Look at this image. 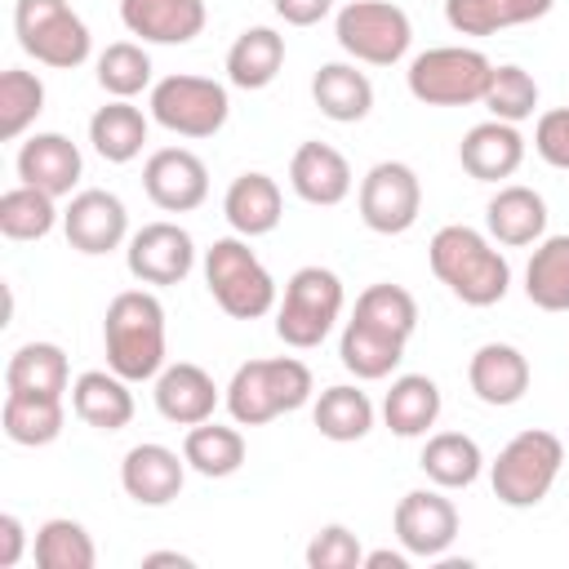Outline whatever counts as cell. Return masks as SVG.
<instances>
[{
    "label": "cell",
    "instance_id": "cell-1",
    "mask_svg": "<svg viewBox=\"0 0 569 569\" xmlns=\"http://www.w3.org/2000/svg\"><path fill=\"white\" fill-rule=\"evenodd\" d=\"M427 262H431L436 280L467 307H493L511 289V267H507L498 240L467 222L440 227L427 244Z\"/></svg>",
    "mask_w": 569,
    "mask_h": 569
},
{
    "label": "cell",
    "instance_id": "cell-2",
    "mask_svg": "<svg viewBox=\"0 0 569 569\" xmlns=\"http://www.w3.org/2000/svg\"><path fill=\"white\" fill-rule=\"evenodd\" d=\"M102 351L107 369L129 382H147L164 369V307L151 289H124L107 302Z\"/></svg>",
    "mask_w": 569,
    "mask_h": 569
},
{
    "label": "cell",
    "instance_id": "cell-3",
    "mask_svg": "<svg viewBox=\"0 0 569 569\" xmlns=\"http://www.w3.org/2000/svg\"><path fill=\"white\" fill-rule=\"evenodd\" d=\"M311 391H316V378L302 360L271 356V360H244L231 373L222 400H227V413L236 427H262L280 413L302 409L311 400Z\"/></svg>",
    "mask_w": 569,
    "mask_h": 569
},
{
    "label": "cell",
    "instance_id": "cell-4",
    "mask_svg": "<svg viewBox=\"0 0 569 569\" xmlns=\"http://www.w3.org/2000/svg\"><path fill=\"white\" fill-rule=\"evenodd\" d=\"M204 284H209V298L231 320H258L280 302L276 276L262 267V258L249 249L244 236H222L204 249Z\"/></svg>",
    "mask_w": 569,
    "mask_h": 569
},
{
    "label": "cell",
    "instance_id": "cell-5",
    "mask_svg": "<svg viewBox=\"0 0 569 569\" xmlns=\"http://www.w3.org/2000/svg\"><path fill=\"white\" fill-rule=\"evenodd\" d=\"M560 467H565V445H560V436H556V431H542V427H529V431L511 436V440L498 449V458L489 462L493 498H498L502 507H516V511L538 507V502L551 493Z\"/></svg>",
    "mask_w": 569,
    "mask_h": 569
},
{
    "label": "cell",
    "instance_id": "cell-6",
    "mask_svg": "<svg viewBox=\"0 0 569 569\" xmlns=\"http://www.w3.org/2000/svg\"><path fill=\"white\" fill-rule=\"evenodd\" d=\"M342 280L329 267H298L284 280V298L276 302V338L293 351H311L329 338L342 316Z\"/></svg>",
    "mask_w": 569,
    "mask_h": 569
},
{
    "label": "cell",
    "instance_id": "cell-7",
    "mask_svg": "<svg viewBox=\"0 0 569 569\" xmlns=\"http://www.w3.org/2000/svg\"><path fill=\"white\" fill-rule=\"evenodd\" d=\"M489 76H493V62L480 49L436 44L409 62L405 84L422 107H471V102H485Z\"/></svg>",
    "mask_w": 569,
    "mask_h": 569
},
{
    "label": "cell",
    "instance_id": "cell-8",
    "mask_svg": "<svg viewBox=\"0 0 569 569\" xmlns=\"http://www.w3.org/2000/svg\"><path fill=\"white\" fill-rule=\"evenodd\" d=\"M13 31L22 53H31L40 67L53 71L80 67L93 49L84 18L67 0H13Z\"/></svg>",
    "mask_w": 569,
    "mask_h": 569
},
{
    "label": "cell",
    "instance_id": "cell-9",
    "mask_svg": "<svg viewBox=\"0 0 569 569\" xmlns=\"http://www.w3.org/2000/svg\"><path fill=\"white\" fill-rule=\"evenodd\" d=\"M333 36L347 58L365 67H396L413 44V22L391 0H351L338 9Z\"/></svg>",
    "mask_w": 569,
    "mask_h": 569
},
{
    "label": "cell",
    "instance_id": "cell-10",
    "mask_svg": "<svg viewBox=\"0 0 569 569\" xmlns=\"http://www.w3.org/2000/svg\"><path fill=\"white\" fill-rule=\"evenodd\" d=\"M147 111L160 129H169L178 138H213L231 116V98H227V84H218L209 76L178 71V76H164L151 84Z\"/></svg>",
    "mask_w": 569,
    "mask_h": 569
},
{
    "label": "cell",
    "instance_id": "cell-11",
    "mask_svg": "<svg viewBox=\"0 0 569 569\" xmlns=\"http://www.w3.org/2000/svg\"><path fill=\"white\" fill-rule=\"evenodd\" d=\"M360 222L378 236H405L422 213V182L405 160H378L356 191Z\"/></svg>",
    "mask_w": 569,
    "mask_h": 569
},
{
    "label": "cell",
    "instance_id": "cell-12",
    "mask_svg": "<svg viewBox=\"0 0 569 569\" xmlns=\"http://www.w3.org/2000/svg\"><path fill=\"white\" fill-rule=\"evenodd\" d=\"M124 267H129V276L138 284H156V289L182 284L191 276V267H196V240L178 222H164V218L160 222H147V227H138L129 236Z\"/></svg>",
    "mask_w": 569,
    "mask_h": 569
},
{
    "label": "cell",
    "instance_id": "cell-13",
    "mask_svg": "<svg viewBox=\"0 0 569 569\" xmlns=\"http://www.w3.org/2000/svg\"><path fill=\"white\" fill-rule=\"evenodd\" d=\"M391 529H396V542L418 556V560H440L453 538H458V507L453 498H445V489H409L400 502H396V516H391Z\"/></svg>",
    "mask_w": 569,
    "mask_h": 569
},
{
    "label": "cell",
    "instance_id": "cell-14",
    "mask_svg": "<svg viewBox=\"0 0 569 569\" xmlns=\"http://www.w3.org/2000/svg\"><path fill=\"white\" fill-rule=\"evenodd\" d=\"M62 236L76 253H111L129 240V209L116 191H102V187H84L67 200L62 209Z\"/></svg>",
    "mask_w": 569,
    "mask_h": 569
},
{
    "label": "cell",
    "instance_id": "cell-15",
    "mask_svg": "<svg viewBox=\"0 0 569 569\" xmlns=\"http://www.w3.org/2000/svg\"><path fill=\"white\" fill-rule=\"evenodd\" d=\"M142 191L164 213H191L209 200V169L187 147H160L142 164Z\"/></svg>",
    "mask_w": 569,
    "mask_h": 569
},
{
    "label": "cell",
    "instance_id": "cell-16",
    "mask_svg": "<svg viewBox=\"0 0 569 569\" xmlns=\"http://www.w3.org/2000/svg\"><path fill=\"white\" fill-rule=\"evenodd\" d=\"M187 485V458H178L169 445H133L120 462V489L138 507H169Z\"/></svg>",
    "mask_w": 569,
    "mask_h": 569
},
{
    "label": "cell",
    "instance_id": "cell-17",
    "mask_svg": "<svg viewBox=\"0 0 569 569\" xmlns=\"http://www.w3.org/2000/svg\"><path fill=\"white\" fill-rule=\"evenodd\" d=\"M289 187H293L298 200H307L316 209H333L351 196L356 178H351V164L338 147L311 138L289 156Z\"/></svg>",
    "mask_w": 569,
    "mask_h": 569
},
{
    "label": "cell",
    "instance_id": "cell-18",
    "mask_svg": "<svg viewBox=\"0 0 569 569\" xmlns=\"http://www.w3.org/2000/svg\"><path fill=\"white\" fill-rule=\"evenodd\" d=\"M204 18V0H120V22L142 44H191Z\"/></svg>",
    "mask_w": 569,
    "mask_h": 569
},
{
    "label": "cell",
    "instance_id": "cell-19",
    "mask_svg": "<svg viewBox=\"0 0 569 569\" xmlns=\"http://www.w3.org/2000/svg\"><path fill=\"white\" fill-rule=\"evenodd\" d=\"M529 356L511 342H485L471 351L467 360V382L476 391L480 405H493V409H507L516 400H525L529 391Z\"/></svg>",
    "mask_w": 569,
    "mask_h": 569
},
{
    "label": "cell",
    "instance_id": "cell-20",
    "mask_svg": "<svg viewBox=\"0 0 569 569\" xmlns=\"http://www.w3.org/2000/svg\"><path fill=\"white\" fill-rule=\"evenodd\" d=\"M156 413L164 418V422H173V427H196V422H204V418H213V409H218V382L200 369V365H191V360H178V365H164L160 373H156Z\"/></svg>",
    "mask_w": 569,
    "mask_h": 569
},
{
    "label": "cell",
    "instance_id": "cell-21",
    "mask_svg": "<svg viewBox=\"0 0 569 569\" xmlns=\"http://www.w3.org/2000/svg\"><path fill=\"white\" fill-rule=\"evenodd\" d=\"M458 160L476 182H502L525 164V138H520L516 124L489 116V120H480L462 133Z\"/></svg>",
    "mask_w": 569,
    "mask_h": 569
},
{
    "label": "cell",
    "instance_id": "cell-22",
    "mask_svg": "<svg viewBox=\"0 0 569 569\" xmlns=\"http://www.w3.org/2000/svg\"><path fill=\"white\" fill-rule=\"evenodd\" d=\"M80 173H84V160H80V147L67 133H31L18 147V178L27 187H40V191L62 200V196L76 191Z\"/></svg>",
    "mask_w": 569,
    "mask_h": 569
},
{
    "label": "cell",
    "instance_id": "cell-23",
    "mask_svg": "<svg viewBox=\"0 0 569 569\" xmlns=\"http://www.w3.org/2000/svg\"><path fill=\"white\" fill-rule=\"evenodd\" d=\"M485 227L498 244L507 249H525V244H538L547 236V200L525 187V182H507L489 196L485 204Z\"/></svg>",
    "mask_w": 569,
    "mask_h": 569
},
{
    "label": "cell",
    "instance_id": "cell-24",
    "mask_svg": "<svg viewBox=\"0 0 569 569\" xmlns=\"http://www.w3.org/2000/svg\"><path fill=\"white\" fill-rule=\"evenodd\" d=\"M222 213H227V222H231L236 236L258 240V236H271V231L280 227V218H284V196H280V187H276L271 173L249 169V173L231 178V187H227V196H222Z\"/></svg>",
    "mask_w": 569,
    "mask_h": 569
},
{
    "label": "cell",
    "instance_id": "cell-25",
    "mask_svg": "<svg viewBox=\"0 0 569 569\" xmlns=\"http://www.w3.org/2000/svg\"><path fill=\"white\" fill-rule=\"evenodd\" d=\"M71 409L93 431H120V427H129L133 422L129 378H120L116 369H84L71 382Z\"/></svg>",
    "mask_w": 569,
    "mask_h": 569
},
{
    "label": "cell",
    "instance_id": "cell-26",
    "mask_svg": "<svg viewBox=\"0 0 569 569\" xmlns=\"http://www.w3.org/2000/svg\"><path fill=\"white\" fill-rule=\"evenodd\" d=\"M405 347H409L405 338L351 316L342 325V338H338V360L347 373H356V382H378V378L396 373V365L405 360Z\"/></svg>",
    "mask_w": 569,
    "mask_h": 569
},
{
    "label": "cell",
    "instance_id": "cell-27",
    "mask_svg": "<svg viewBox=\"0 0 569 569\" xmlns=\"http://www.w3.org/2000/svg\"><path fill=\"white\" fill-rule=\"evenodd\" d=\"M147 129H151V116H142V107H133V98H111L107 107H98L89 116V142L107 164L138 160L147 147Z\"/></svg>",
    "mask_w": 569,
    "mask_h": 569
},
{
    "label": "cell",
    "instance_id": "cell-28",
    "mask_svg": "<svg viewBox=\"0 0 569 569\" xmlns=\"http://www.w3.org/2000/svg\"><path fill=\"white\" fill-rule=\"evenodd\" d=\"M440 418V387L427 373H400L391 378L387 396H382V422L391 427V436L413 440L427 436Z\"/></svg>",
    "mask_w": 569,
    "mask_h": 569
},
{
    "label": "cell",
    "instance_id": "cell-29",
    "mask_svg": "<svg viewBox=\"0 0 569 569\" xmlns=\"http://www.w3.org/2000/svg\"><path fill=\"white\" fill-rule=\"evenodd\" d=\"M311 98L333 124H356L373 111V84L365 71H356V62H325L311 76Z\"/></svg>",
    "mask_w": 569,
    "mask_h": 569
},
{
    "label": "cell",
    "instance_id": "cell-30",
    "mask_svg": "<svg viewBox=\"0 0 569 569\" xmlns=\"http://www.w3.org/2000/svg\"><path fill=\"white\" fill-rule=\"evenodd\" d=\"M556 0H445V22L458 36H498L551 13Z\"/></svg>",
    "mask_w": 569,
    "mask_h": 569
},
{
    "label": "cell",
    "instance_id": "cell-31",
    "mask_svg": "<svg viewBox=\"0 0 569 569\" xmlns=\"http://www.w3.org/2000/svg\"><path fill=\"white\" fill-rule=\"evenodd\" d=\"M284 67V36L276 27H244L227 49V80L236 89H267Z\"/></svg>",
    "mask_w": 569,
    "mask_h": 569
},
{
    "label": "cell",
    "instance_id": "cell-32",
    "mask_svg": "<svg viewBox=\"0 0 569 569\" xmlns=\"http://www.w3.org/2000/svg\"><path fill=\"white\" fill-rule=\"evenodd\" d=\"M67 409L62 396H31V391H4V409H0V427L13 445L22 449H40L53 445L62 436Z\"/></svg>",
    "mask_w": 569,
    "mask_h": 569
},
{
    "label": "cell",
    "instance_id": "cell-33",
    "mask_svg": "<svg viewBox=\"0 0 569 569\" xmlns=\"http://www.w3.org/2000/svg\"><path fill=\"white\" fill-rule=\"evenodd\" d=\"M311 422L325 440L333 445H351V440H365L373 431V400L351 387V382H338V387H325L311 405Z\"/></svg>",
    "mask_w": 569,
    "mask_h": 569
},
{
    "label": "cell",
    "instance_id": "cell-34",
    "mask_svg": "<svg viewBox=\"0 0 569 569\" xmlns=\"http://www.w3.org/2000/svg\"><path fill=\"white\" fill-rule=\"evenodd\" d=\"M244 453H249V449H244V436H240L236 427H222V422H213V418L187 427L182 458H187V467H191L196 476H204V480H227V476H236V471L244 467Z\"/></svg>",
    "mask_w": 569,
    "mask_h": 569
},
{
    "label": "cell",
    "instance_id": "cell-35",
    "mask_svg": "<svg viewBox=\"0 0 569 569\" xmlns=\"http://www.w3.org/2000/svg\"><path fill=\"white\" fill-rule=\"evenodd\" d=\"M418 467H422V476H427L431 485H440V489H467V485L480 480L485 453H480V445H476L471 436H462V431H436V436H427Z\"/></svg>",
    "mask_w": 569,
    "mask_h": 569
},
{
    "label": "cell",
    "instance_id": "cell-36",
    "mask_svg": "<svg viewBox=\"0 0 569 569\" xmlns=\"http://www.w3.org/2000/svg\"><path fill=\"white\" fill-rule=\"evenodd\" d=\"M67 382H71V365L58 342H22L4 365V391L62 396Z\"/></svg>",
    "mask_w": 569,
    "mask_h": 569
},
{
    "label": "cell",
    "instance_id": "cell-37",
    "mask_svg": "<svg viewBox=\"0 0 569 569\" xmlns=\"http://www.w3.org/2000/svg\"><path fill=\"white\" fill-rule=\"evenodd\" d=\"M525 298L538 311H569V236H542L525 267Z\"/></svg>",
    "mask_w": 569,
    "mask_h": 569
},
{
    "label": "cell",
    "instance_id": "cell-38",
    "mask_svg": "<svg viewBox=\"0 0 569 569\" xmlns=\"http://www.w3.org/2000/svg\"><path fill=\"white\" fill-rule=\"evenodd\" d=\"M31 556L40 569H93L98 565V547H93L89 529L71 516L44 520L31 538Z\"/></svg>",
    "mask_w": 569,
    "mask_h": 569
},
{
    "label": "cell",
    "instance_id": "cell-39",
    "mask_svg": "<svg viewBox=\"0 0 569 569\" xmlns=\"http://www.w3.org/2000/svg\"><path fill=\"white\" fill-rule=\"evenodd\" d=\"M58 218H62L58 213V196H49L40 187L18 182V187H9L0 196V231L9 240H44L58 227Z\"/></svg>",
    "mask_w": 569,
    "mask_h": 569
},
{
    "label": "cell",
    "instance_id": "cell-40",
    "mask_svg": "<svg viewBox=\"0 0 569 569\" xmlns=\"http://www.w3.org/2000/svg\"><path fill=\"white\" fill-rule=\"evenodd\" d=\"M44 111V80L36 71H0V142H18Z\"/></svg>",
    "mask_w": 569,
    "mask_h": 569
},
{
    "label": "cell",
    "instance_id": "cell-41",
    "mask_svg": "<svg viewBox=\"0 0 569 569\" xmlns=\"http://www.w3.org/2000/svg\"><path fill=\"white\" fill-rule=\"evenodd\" d=\"M356 320H365V325H378V329H387V333H396V338H413V329H418V302H413V293L409 289H400V284H391V280H378V284H369L360 298H356V311H351Z\"/></svg>",
    "mask_w": 569,
    "mask_h": 569
},
{
    "label": "cell",
    "instance_id": "cell-42",
    "mask_svg": "<svg viewBox=\"0 0 569 569\" xmlns=\"http://www.w3.org/2000/svg\"><path fill=\"white\" fill-rule=\"evenodd\" d=\"M480 107H485L493 120L520 124V120H529L533 107H538V80H533L525 67L502 62V67H493V76H489V89H485V102H480Z\"/></svg>",
    "mask_w": 569,
    "mask_h": 569
},
{
    "label": "cell",
    "instance_id": "cell-43",
    "mask_svg": "<svg viewBox=\"0 0 569 569\" xmlns=\"http://www.w3.org/2000/svg\"><path fill=\"white\" fill-rule=\"evenodd\" d=\"M98 84L111 98H138L151 84V58L133 40H116L98 53Z\"/></svg>",
    "mask_w": 569,
    "mask_h": 569
},
{
    "label": "cell",
    "instance_id": "cell-44",
    "mask_svg": "<svg viewBox=\"0 0 569 569\" xmlns=\"http://www.w3.org/2000/svg\"><path fill=\"white\" fill-rule=\"evenodd\" d=\"M307 565L311 569H360L365 565V547L347 525H325L307 542Z\"/></svg>",
    "mask_w": 569,
    "mask_h": 569
},
{
    "label": "cell",
    "instance_id": "cell-45",
    "mask_svg": "<svg viewBox=\"0 0 569 569\" xmlns=\"http://www.w3.org/2000/svg\"><path fill=\"white\" fill-rule=\"evenodd\" d=\"M533 151L551 169H569V107H551L533 124Z\"/></svg>",
    "mask_w": 569,
    "mask_h": 569
},
{
    "label": "cell",
    "instance_id": "cell-46",
    "mask_svg": "<svg viewBox=\"0 0 569 569\" xmlns=\"http://www.w3.org/2000/svg\"><path fill=\"white\" fill-rule=\"evenodd\" d=\"M271 9H276L289 27H316L320 18L333 13V0H271Z\"/></svg>",
    "mask_w": 569,
    "mask_h": 569
},
{
    "label": "cell",
    "instance_id": "cell-47",
    "mask_svg": "<svg viewBox=\"0 0 569 569\" xmlns=\"http://www.w3.org/2000/svg\"><path fill=\"white\" fill-rule=\"evenodd\" d=\"M22 551H27V529L13 511H4L0 516V569H13L22 560Z\"/></svg>",
    "mask_w": 569,
    "mask_h": 569
},
{
    "label": "cell",
    "instance_id": "cell-48",
    "mask_svg": "<svg viewBox=\"0 0 569 569\" xmlns=\"http://www.w3.org/2000/svg\"><path fill=\"white\" fill-rule=\"evenodd\" d=\"M365 569H409V551H391V547H378V551H365Z\"/></svg>",
    "mask_w": 569,
    "mask_h": 569
},
{
    "label": "cell",
    "instance_id": "cell-49",
    "mask_svg": "<svg viewBox=\"0 0 569 569\" xmlns=\"http://www.w3.org/2000/svg\"><path fill=\"white\" fill-rule=\"evenodd\" d=\"M156 565H178V569H191V556H182V551H147V556H142V569H156Z\"/></svg>",
    "mask_w": 569,
    "mask_h": 569
}]
</instances>
